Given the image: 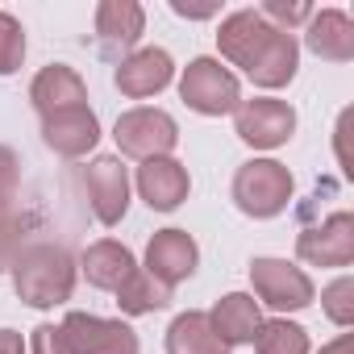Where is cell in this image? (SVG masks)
Returning a JSON list of instances; mask_svg holds the SVG:
<instances>
[{"label":"cell","mask_w":354,"mask_h":354,"mask_svg":"<svg viewBox=\"0 0 354 354\" xmlns=\"http://www.w3.org/2000/svg\"><path fill=\"white\" fill-rule=\"evenodd\" d=\"M13 288L30 308H55L71 300L75 288V259L55 242H34L13 259Z\"/></svg>","instance_id":"obj_1"},{"label":"cell","mask_w":354,"mask_h":354,"mask_svg":"<svg viewBox=\"0 0 354 354\" xmlns=\"http://www.w3.org/2000/svg\"><path fill=\"white\" fill-rule=\"evenodd\" d=\"M292 201V175L283 162L275 158H250L238 167L234 175V205L246 213V217H279Z\"/></svg>","instance_id":"obj_2"},{"label":"cell","mask_w":354,"mask_h":354,"mask_svg":"<svg viewBox=\"0 0 354 354\" xmlns=\"http://www.w3.org/2000/svg\"><path fill=\"white\" fill-rule=\"evenodd\" d=\"M180 96L188 109L205 113V117H221V113H234L242 104V88H238V75L230 67H221V59H192L184 67V80H180Z\"/></svg>","instance_id":"obj_3"},{"label":"cell","mask_w":354,"mask_h":354,"mask_svg":"<svg viewBox=\"0 0 354 354\" xmlns=\"http://www.w3.org/2000/svg\"><path fill=\"white\" fill-rule=\"evenodd\" d=\"M117 150L129 158H171L175 142H180V125H175L171 113L162 109H129L117 117Z\"/></svg>","instance_id":"obj_4"},{"label":"cell","mask_w":354,"mask_h":354,"mask_svg":"<svg viewBox=\"0 0 354 354\" xmlns=\"http://www.w3.org/2000/svg\"><path fill=\"white\" fill-rule=\"evenodd\" d=\"M250 283H254L259 300L271 304L275 313H300L313 304V279L300 267H292L288 259H254Z\"/></svg>","instance_id":"obj_5"},{"label":"cell","mask_w":354,"mask_h":354,"mask_svg":"<svg viewBox=\"0 0 354 354\" xmlns=\"http://www.w3.org/2000/svg\"><path fill=\"white\" fill-rule=\"evenodd\" d=\"M234 129L246 146L254 150H275L292 138L296 129V113L292 104L283 100H271V96H254V100H242L234 109Z\"/></svg>","instance_id":"obj_6"},{"label":"cell","mask_w":354,"mask_h":354,"mask_svg":"<svg viewBox=\"0 0 354 354\" xmlns=\"http://www.w3.org/2000/svg\"><path fill=\"white\" fill-rule=\"evenodd\" d=\"M75 354H138V333L125 321H109L96 313H67L59 325Z\"/></svg>","instance_id":"obj_7"},{"label":"cell","mask_w":354,"mask_h":354,"mask_svg":"<svg viewBox=\"0 0 354 354\" xmlns=\"http://www.w3.org/2000/svg\"><path fill=\"white\" fill-rule=\"evenodd\" d=\"M296 254L308 267H350L354 263V217L333 213L296 238Z\"/></svg>","instance_id":"obj_8"},{"label":"cell","mask_w":354,"mask_h":354,"mask_svg":"<svg viewBox=\"0 0 354 354\" xmlns=\"http://www.w3.org/2000/svg\"><path fill=\"white\" fill-rule=\"evenodd\" d=\"M271 34H275V26H271L259 9H238V13H230V17L221 21L217 46H221V55H225L234 67L250 71V67L259 63V55L267 50Z\"/></svg>","instance_id":"obj_9"},{"label":"cell","mask_w":354,"mask_h":354,"mask_svg":"<svg viewBox=\"0 0 354 354\" xmlns=\"http://www.w3.org/2000/svg\"><path fill=\"white\" fill-rule=\"evenodd\" d=\"M88 201H92V213L100 225H117L129 209V175L121 167V158L113 154H100L88 162Z\"/></svg>","instance_id":"obj_10"},{"label":"cell","mask_w":354,"mask_h":354,"mask_svg":"<svg viewBox=\"0 0 354 354\" xmlns=\"http://www.w3.org/2000/svg\"><path fill=\"white\" fill-rule=\"evenodd\" d=\"M196 263H201V250L184 230H158L146 246V275H154L167 288L184 283L196 271Z\"/></svg>","instance_id":"obj_11"},{"label":"cell","mask_w":354,"mask_h":354,"mask_svg":"<svg viewBox=\"0 0 354 354\" xmlns=\"http://www.w3.org/2000/svg\"><path fill=\"white\" fill-rule=\"evenodd\" d=\"M188 167L180 158H146L138 167V192L150 209L158 213H171V209H180L188 201Z\"/></svg>","instance_id":"obj_12"},{"label":"cell","mask_w":354,"mask_h":354,"mask_svg":"<svg viewBox=\"0 0 354 354\" xmlns=\"http://www.w3.org/2000/svg\"><path fill=\"white\" fill-rule=\"evenodd\" d=\"M30 100H34V109H38L42 121H46V117H55V113H67V109L88 104V84L80 80L75 67H67V63H50V67H42V71L34 75V84H30Z\"/></svg>","instance_id":"obj_13"},{"label":"cell","mask_w":354,"mask_h":354,"mask_svg":"<svg viewBox=\"0 0 354 354\" xmlns=\"http://www.w3.org/2000/svg\"><path fill=\"white\" fill-rule=\"evenodd\" d=\"M171 75H175L171 55L158 50V46H146V50H133L129 59H121V67H117V88H121V96H129V100H146V96H158V92L171 84Z\"/></svg>","instance_id":"obj_14"},{"label":"cell","mask_w":354,"mask_h":354,"mask_svg":"<svg viewBox=\"0 0 354 354\" xmlns=\"http://www.w3.org/2000/svg\"><path fill=\"white\" fill-rule=\"evenodd\" d=\"M42 138H46V146H50L55 154H63V158H84V154L100 142V121H96V113H92L88 104H80V109H67V113L46 117V121H42Z\"/></svg>","instance_id":"obj_15"},{"label":"cell","mask_w":354,"mask_h":354,"mask_svg":"<svg viewBox=\"0 0 354 354\" xmlns=\"http://www.w3.org/2000/svg\"><path fill=\"white\" fill-rule=\"evenodd\" d=\"M146 30V13L133 0H104L96 9V42L104 59H117L121 50H129Z\"/></svg>","instance_id":"obj_16"},{"label":"cell","mask_w":354,"mask_h":354,"mask_svg":"<svg viewBox=\"0 0 354 354\" xmlns=\"http://www.w3.org/2000/svg\"><path fill=\"white\" fill-rule=\"evenodd\" d=\"M80 267H84V275H88L92 288L117 292V288L138 271V259H133L129 246H121V242H113V238H100V242H92V246L84 250Z\"/></svg>","instance_id":"obj_17"},{"label":"cell","mask_w":354,"mask_h":354,"mask_svg":"<svg viewBox=\"0 0 354 354\" xmlns=\"http://www.w3.org/2000/svg\"><path fill=\"white\" fill-rule=\"evenodd\" d=\"M308 50L325 63H350L354 59V26L342 9H321L308 17V34H304Z\"/></svg>","instance_id":"obj_18"},{"label":"cell","mask_w":354,"mask_h":354,"mask_svg":"<svg viewBox=\"0 0 354 354\" xmlns=\"http://www.w3.org/2000/svg\"><path fill=\"white\" fill-rule=\"evenodd\" d=\"M209 321H213V329H217V337L225 346H246V342H254V333L263 325V313H259V300L254 296L230 292V296H221L213 304Z\"/></svg>","instance_id":"obj_19"},{"label":"cell","mask_w":354,"mask_h":354,"mask_svg":"<svg viewBox=\"0 0 354 354\" xmlns=\"http://www.w3.org/2000/svg\"><path fill=\"white\" fill-rule=\"evenodd\" d=\"M167 354H230L209 313H180L167 329Z\"/></svg>","instance_id":"obj_20"},{"label":"cell","mask_w":354,"mask_h":354,"mask_svg":"<svg viewBox=\"0 0 354 354\" xmlns=\"http://www.w3.org/2000/svg\"><path fill=\"white\" fill-rule=\"evenodd\" d=\"M296 63H300V46H296V38H292L288 30H275L271 42H267V50L259 55V63H254L246 75H250L259 88H283V84H292Z\"/></svg>","instance_id":"obj_21"},{"label":"cell","mask_w":354,"mask_h":354,"mask_svg":"<svg viewBox=\"0 0 354 354\" xmlns=\"http://www.w3.org/2000/svg\"><path fill=\"white\" fill-rule=\"evenodd\" d=\"M117 304H121L125 317H146V313H158V308L171 304V288L158 283V279L146 275V271H133V275L117 288Z\"/></svg>","instance_id":"obj_22"},{"label":"cell","mask_w":354,"mask_h":354,"mask_svg":"<svg viewBox=\"0 0 354 354\" xmlns=\"http://www.w3.org/2000/svg\"><path fill=\"white\" fill-rule=\"evenodd\" d=\"M254 350L259 354H308V333L283 317L275 321H263L259 333H254Z\"/></svg>","instance_id":"obj_23"},{"label":"cell","mask_w":354,"mask_h":354,"mask_svg":"<svg viewBox=\"0 0 354 354\" xmlns=\"http://www.w3.org/2000/svg\"><path fill=\"white\" fill-rule=\"evenodd\" d=\"M26 59V30L13 13H0V75H13Z\"/></svg>","instance_id":"obj_24"},{"label":"cell","mask_w":354,"mask_h":354,"mask_svg":"<svg viewBox=\"0 0 354 354\" xmlns=\"http://www.w3.org/2000/svg\"><path fill=\"white\" fill-rule=\"evenodd\" d=\"M321 304H325V317H329L333 325H342V329L354 325V279H350V275L333 279V283L325 288Z\"/></svg>","instance_id":"obj_25"},{"label":"cell","mask_w":354,"mask_h":354,"mask_svg":"<svg viewBox=\"0 0 354 354\" xmlns=\"http://www.w3.org/2000/svg\"><path fill=\"white\" fill-rule=\"evenodd\" d=\"M26 217H17L13 209L9 213H0V271H9L13 259L26 250Z\"/></svg>","instance_id":"obj_26"},{"label":"cell","mask_w":354,"mask_h":354,"mask_svg":"<svg viewBox=\"0 0 354 354\" xmlns=\"http://www.w3.org/2000/svg\"><path fill=\"white\" fill-rule=\"evenodd\" d=\"M17 188H21V167H17V154H13L9 146H0V213H9V209H13Z\"/></svg>","instance_id":"obj_27"},{"label":"cell","mask_w":354,"mask_h":354,"mask_svg":"<svg viewBox=\"0 0 354 354\" xmlns=\"http://www.w3.org/2000/svg\"><path fill=\"white\" fill-rule=\"evenodd\" d=\"M259 13H263L267 21H279L275 30H288V34H292V26H300V21H308V17H313V9H308V5H283V0H267Z\"/></svg>","instance_id":"obj_28"},{"label":"cell","mask_w":354,"mask_h":354,"mask_svg":"<svg viewBox=\"0 0 354 354\" xmlns=\"http://www.w3.org/2000/svg\"><path fill=\"white\" fill-rule=\"evenodd\" d=\"M30 354H75V350H71V342L59 325H38L34 337H30Z\"/></svg>","instance_id":"obj_29"},{"label":"cell","mask_w":354,"mask_h":354,"mask_svg":"<svg viewBox=\"0 0 354 354\" xmlns=\"http://www.w3.org/2000/svg\"><path fill=\"white\" fill-rule=\"evenodd\" d=\"M171 9L180 17H213L217 13V5H184V0H171Z\"/></svg>","instance_id":"obj_30"},{"label":"cell","mask_w":354,"mask_h":354,"mask_svg":"<svg viewBox=\"0 0 354 354\" xmlns=\"http://www.w3.org/2000/svg\"><path fill=\"white\" fill-rule=\"evenodd\" d=\"M0 354H26V342L17 329H0Z\"/></svg>","instance_id":"obj_31"},{"label":"cell","mask_w":354,"mask_h":354,"mask_svg":"<svg viewBox=\"0 0 354 354\" xmlns=\"http://www.w3.org/2000/svg\"><path fill=\"white\" fill-rule=\"evenodd\" d=\"M321 354H354V337L342 333V337H333L329 346H321Z\"/></svg>","instance_id":"obj_32"}]
</instances>
